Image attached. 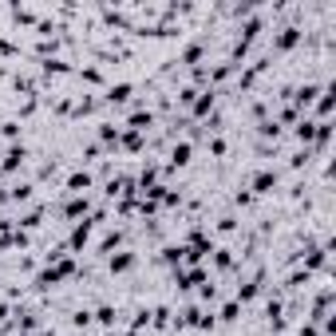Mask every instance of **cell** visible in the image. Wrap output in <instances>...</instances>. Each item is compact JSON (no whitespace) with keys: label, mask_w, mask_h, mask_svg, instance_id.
<instances>
[{"label":"cell","mask_w":336,"mask_h":336,"mask_svg":"<svg viewBox=\"0 0 336 336\" xmlns=\"http://www.w3.org/2000/svg\"><path fill=\"white\" fill-rule=\"evenodd\" d=\"M174 163H178V167L190 163V147H174Z\"/></svg>","instance_id":"cell-1"},{"label":"cell","mask_w":336,"mask_h":336,"mask_svg":"<svg viewBox=\"0 0 336 336\" xmlns=\"http://www.w3.org/2000/svg\"><path fill=\"white\" fill-rule=\"evenodd\" d=\"M115 317H119L115 309H99V321H103V325H115Z\"/></svg>","instance_id":"cell-2"}]
</instances>
